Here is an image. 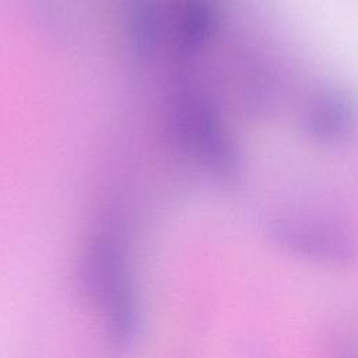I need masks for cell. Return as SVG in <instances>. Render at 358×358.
I'll use <instances>...</instances> for the list:
<instances>
[{
	"instance_id": "3",
	"label": "cell",
	"mask_w": 358,
	"mask_h": 358,
	"mask_svg": "<svg viewBox=\"0 0 358 358\" xmlns=\"http://www.w3.org/2000/svg\"><path fill=\"white\" fill-rule=\"evenodd\" d=\"M336 358H358V350L348 344L338 345L336 348Z\"/></svg>"
},
{
	"instance_id": "2",
	"label": "cell",
	"mask_w": 358,
	"mask_h": 358,
	"mask_svg": "<svg viewBox=\"0 0 358 358\" xmlns=\"http://www.w3.org/2000/svg\"><path fill=\"white\" fill-rule=\"evenodd\" d=\"M267 236L284 253L312 264L345 267L358 257L352 232L327 217L281 215L268 222Z\"/></svg>"
},
{
	"instance_id": "1",
	"label": "cell",
	"mask_w": 358,
	"mask_h": 358,
	"mask_svg": "<svg viewBox=\"0 0 358 358\" xmlns=\"http://www.w3.org/2000/svg\"><path fill=\"white\" fill-rule=\"evenodd\" d=\"M81 282L103 317L116 347H129L138 333L140 310L131 268L112 236L96 238L81 263Z\"/></svg>"
}]
</instances>
